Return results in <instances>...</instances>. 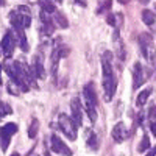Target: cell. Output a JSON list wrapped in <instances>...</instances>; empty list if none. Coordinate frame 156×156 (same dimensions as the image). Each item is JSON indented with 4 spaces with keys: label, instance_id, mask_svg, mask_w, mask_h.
Returning a JSON list of instances; mask_svg holds the SVG:
<instances>
[{
    "label": "cell",
    "instance_id": "obj_12",
    "mask_svg": "<svg viewBox=\"0 0 156 156\" xmlns=\"http://www.w3.org/2000/svg\"><path fill=\"white\" fill-rule=\"evenodd\" d=\"M41 22H42V28H41V33H42V36H50L51 33L55 31V25H53V20H51L50 17H48V14L47 12H44V11H41Z\"/></svg>",
    "mask_w": 156,
    "mask_h": 156
},
{
    "label": "cell",
    "instance_id": "obj_15",
    "mask_svg": "<svg viewBox=\"0 0 156 156\" xmlns=\"http://www.w3.org/2000/svg\"><path fill=\"white\" fill-rule=\"evenodd\" d=\"M150 95H151V87H147V89H144V90H140L139 95L136 97V105H137L139 108L144 106L145 103H147V100H148Z\"/></svg>",
    "mask_w": 156,
    "mask_h": 156
},
{
    "label": "cell",
    "instance_id": "obj_22",
    "mask_svg": "<svg viewBox=\"0 0 156 156\" xmlns=\"http://www.w3.org/2000/svg\"><path fill=\"white\" fill-rule=\"evenodd\" d=\"M148 148H150V137H148L147 133H145L144 137H142V140H140L139 147H137V151H139V153H144V151H147Z\"/></svg>",
    "mask_w": 156,
    "mask_h": 156
},
{
    "label": "cell",
    "instance_id": "obj_25",
    "mask_svg": "<svg viewBox=\"0 0 156 156\" xmlns=\"http://www.w3.org/2000/svg\"><path fill=\"white\" fill-rule=\"evenodd\" d=\"M106 22H108L109 25H112V27H115V14H109V12H108Z\"/></svg>",
    "mask_w": 156,
    "mask_h": 156
},
{
    "label": "cell",
    "instance_id": "obj_31",
    "mask_svg": "<svg viewBox=\"0 0 156 156\" xmlns=\"http://www.w3.org/2000/svg\"><path fill=\"white\" fill-rule=\"evenodd\" d=\"M44 156H51V154H50L48 151H45V153H44Z\"/></svg>",
    "mask_w": 156,
    "mask_h": 156
},
{
    "label": "cell",
    "instance_id": "obj_19",
    "mask_svg": "<svg viewBox=\"0 0 156 156\" xmlns=\"http://www.w3.org/2000/svg\"><path fill=\"white\" fill-rule=\"evenodd\" d=\"M148 122H150V128H151L153 136H156V106H153L148 111Z\"/></svg>",
    "mask_w": 156,
    "mask_h": 156
},
{
    "label": "cell",
    "instance_id": "obj_26",
    "mask_svg": "<svg viewBox=\"0 0 156 156\" xmlns=\"http://www.w3.org/2000/svg\"><path fill=\"white\" fill-rule=\"evenodd\" d=\"M75 3H78L80 6H86L87 5V0H75Z\"/></svg>",
    "mask_w": 156,
    "mask_h": 156
},
{
    "label": "cell",
    "instance_id": "obj_9",
    "mask_svg": "<svg viewBox=\"0 0 156 156\" xmlns=\"http://www.w3.org/2000/svg\"><path fill=\"white\" fill-rule=\"evenodd\" d=\"M70 111H72V119L73 122L80 126L83 123V111H81V103H80V98H73L72 103H70Z\"/></svg>",
    "mask_w": 156,
    "mask_h": 156
},
{
    "label": "cell",
    "instance_id": "obj_32",
    "mask_svg": "<svg viewBox=\"0 0 156 156\" xmlns=\"http://www.w3.org/2000/svg\"><path fill=\"white\" fill-rule=\"evenodd\" d=\"M11 156H20V154H19V153H12Z\"/></svg>",
    "mask_w": 156,
    "mask_h": 156
},
{
    "label": "cell",
    "instance_id": "obj_27",
    "mask_svg": "<svg viewBox=\"0 0 156 156\" xmlns=\"http://www.w3.org/2000/svg\"><path fill=\"white\" fill-rule=\"evenodd\" d=\"M147 156H156V147H154L151 151H148V153H147Z\"/></svg>",
    "mask_w": 156,
    "mask_h": 156
},
{
    "label": "cell",
    "instance_id": "obj_21",
    "mask_svg": "<svg viewBox=\"0 0 156 156\" xmlns=\"http://www.w3.org/2000/svg\"><path fill=\"white\" fill-rule=\"evenodd\" d=\"M98 145H100V142H98V136L92 133V134H90V136L87 137V147H89L90 150L97 151V150H98Z\"/></svg>",
    "mask_w": 156,
    "mask_h": 156
},
{
    "label": "cell",
    "instance_id": "obj_20",
    "mask_svg": "<svg viewBox=\"0 0 156 156\" xmlns=\"http://www.w3.org/2000/svg\"><path fill=\"white\" fill-rule=\"evenodd\" d=\"M37 131H39V120L37 119H33L30 126H28V137L30 139H34L37 136Z\"/></svg>",
    "mask_w": 156,
    "mask_h": 156
},
{
    "label": "cell",
    "instance_id": "obj_24",
    "mask_svg": "<svg viewBox=\"0 0 156 156\" xmlns=\"http://www.w3.org/2000/svg\"><path fill=\"white\" fill-rule=\"evenodd\" d=\"M111 5H112V2L111 0H105V2L101 3V6L97 9V12L100 14V12H103V11H106V9H111Z\"/></svg>",
    "mask_w": 156,
    "mask_h": 156
},
{
    "label": "cell",
    "instance_id": "obj_13",
    "mask_svg": "<svg viewBox=\"0 0 156 156\" xmlns=\"http://www.w3.org/2000/svg\"><path fill=\"white\" fill-rule=\"evenodd\" d=\"M14 37H16V42L19 44V47L22 48V51H28V48H30V45H28V42H27V36H25V33H23V28H14Z\"/></svg>",
    "mask_w": 156,
    "mask_h": 156
},
{
    "label": "cell",
    "instance_id": "obj_14",
    "mask_svg": "<svg viewBox=\"0 0 156 156\" xmlns=\"http://www.w3.org/2000/svg\"><path fill=\"white\" fill-rule=\"evenodd\" d=\"M53 50L58 51L61 58H66V56L69 55V47L64 45V42H62L61 37H56V39H55V42H53Z\"/></svg>",
    "mask_w": 156,
    "mask_h": 156
},
{
    "label": "cell",
    "instance_id": "obj_5",
    "mask_svg": "<svg viewBox=\"0 0 156 156\" xmlns=\"http://www.w3.org/2000/svg\"><path fill=\"white\" fill-rule=\"evenodd\" d=\"M17 133V125L16 123H5L2 128H0V145H2V150H6L9 145L11 136Z\"/></svg>",
    "mask_w": 156,
    "mask_h": 156
},
{
    "label": "cell",
    "instance_id": "obj_7",
    "mask_svg": "<svg viewBox=\"0 0 156 156\" xmlns=\"http://www.w3.org/2000/svg\"><path fill=\"white\" fill-rule=\"evenodd\" d=\"M16 48V37H14V33L12 31H8L3 39H2V51L6 58H9L12 55V51Z\"/></svg>",
    "mask_w": 156,
    "mask_h": 156
},
{
    "label": "cell",
    "instance_id": "obj_6",
    "mask_svg": "<svg viewBox=\"0 0 156 156\" xmlns=\"http://www.w3.org/2000/svg\"><path fill=\"white\" fill-rule=\"evenodd\" d=\"M51 140V150H53L55 153H58V154H61V156H72V151H70V148L64 144V140L58 136V134H51V137H50Z\"/></svg>",
    "mask_w": 156,
    "mask_h": 156
},
{
    "label": "cell",
    "instance_id": "obj_2",
    "mask_svg": "<svg viewBox=\"0 0 156 156\" xmlns=\"http://www.w3.org/2000/svg\"><path fill=\"white\" fill-rule=\"evenodd\" d=\"M83 97H84V109L89 115L90 122L97 120V95L92 84H86L83 89Z\"/></svg>",
    "mask_w": 156,
    "mask_h": 156
},
{
    "label": "cell",
    "instance_id": "obj_23",
    "mask_svg": "<svg viewBox=\"0 0 156 156\" xmlns=\"http://www.w3.org/2000/svg\"><path fill=\"white\" fill-rule=\"evenodd\" d=\"M11 112H12V108L8 105V103L0 101V119H3L5 115H8V114H11Z\"/></svg>",
    "mask_w": 156,
    "mask_h": 156
},
{
    "label": "cell",
    "instance_id": "obj_28",
    "mask_svg": "<svg viewBox=\"0 0 156 156\" xmlns=\"http://www.w3.org/2000/svg\"><path fill=\"white\" fill-rule=\"evenodd\" d=\"M129 2H131V0H119V3H122V5H126Z\"/></svg>",
    "mask_w": 156,
    "mask_h": 156
},
{
    "label": "cell",
    "instance_id": "obj_18",
    "mask_svg": "<svg viewBox=\"0 0 156 156\" xmlns=\"http://www.w3.org/2000/svg\"><path fill=\"white\" fill-rule=\"evenodd\" d=\"M142 22L145 25H153L156 22V14L150 9H144L142 11Z\"/></svg>",
    "mask_w": 156,
    "mask_h": 156
},
{
    "label": "cell",
    "instance_id": "obj_16",
    "mask_svg": "<svg viewBox=\"0 0 156 156\" xmlns=\"http://www.w3.org/2000/svg\"><path fill=\"white\" fill-rule=\"evenodd\" d=\"M39 6H41V11L47 12V14H53L56 11V6L51 0H39Z\"/></svg>",
    "mask_w": 156,
    "mask_h": 156
},
{
    "label": "cell",
    "instance_id": "obj_17",
    "mask_svg": "<svg viewBox=\"0 0 156 156\" xmlns=\"http://www.w3.org/2000/svg\"><path fill=\"white\" fill-rule=\"evenodd\" d=\"M53 14H55V16H53V20H55V23H56V25H59V28H67V27H69V22H67L66 16H64L62 12L55 11Z\"/></svg>",
    "mask_w": 156,
    "mask_h": 156
},
{
    "label": "cell",
    "instance_id": "obj_4",
    "mask_svg": "<svg viewBox=\"0 0 156 156\" xmlns=\"http://www.w3.org/2000/svg\"><path fill=\"white\" fill-rule=\"evenodd\" d=\"M58 122H59L61 131L66 134L70 140H75L76 139V133H78V125L73 122L72 117L70 115H66V114H61Z\"/></svg>",
    "mask_w": 156,
    "mask_h": 156
},
{
    "label": "cell",
    "instance_id": "obj_29",
    "mask_svg": "<svg viewBox=\"0 0 156 156\" xmlns=\"http://www.w3.org/2000/svg\"><path fill=\"white\" fill-rule=\"evenodd\" d=\"M5 5V0H0V6H3Z\"/></svg>",
    "mask_w": 156,
    "mask_h": 156
},
{
    "label": "cell",
    "instance_id": "obj_3",
    "mask_svg": "<svg viewBox=\"0 0 156 156\" xmlns=\"http://www.w3.org/2000/svg\"><path fill=\"white\" fill-rule=\"evenodd\" d=\"M139 45L142 50V55L144 58L151 64V66H156V48L153 44V37L148 33H142L139 36Z\"/></svg>",
    "mask_w": 156,
    "mask_h": 156
},
{
    "label": "cell",
    "instance_id": "obj_33",
    "mask_svg": "<svg viewBox=\"0 0 156 156\" xmlns=\"http://www.w3.org/2000/svg\"><path fill=\"white\" fill-rule=\"evenodd\" d=\"M0 72H2V66H0ZM0 84H2V78H0Z\"/></svg>",
    "mask_w": 156,
    "mask_h": 156
},
{
    "label": "cell",
    "instance_id": "obj_11",
    "mask_svg": "<svg viewBox=\"0 0 156 156\" xmlns=\"http://www.w3.org/2000/svg\"><path fill=\"white\" fill-rule=\"evenodd\" d=\"M128 129L125 126V123L119 122V123H115L114 128H112V139L117 142V144H120V142H123L126 137H128Z\"/></svg>",
    "mask_w": 156,
    "mask_h": 156
},
{
    "label": "cell",
    "instance_id": "obj_30",
    "mask_svg": "<svg viewBox=\"0 0 156 156\" xmlns=\"http://www.w3.org/2000/svg\"><path fill=\"white\" fill-rule=\"evenodd\" d=\"M139 2H140V3H147V2H148V0H139Z\"/></svg>",
    "mask_w": 156,
    "mask_h": 156
},
{
    "label": "cell",
    "instance_id": "obj_10",
    "mask_svg": "<svg viewBox=\"0 0 156 156\" xmlns=\"http://www.w3.org/2000/svg\"><path fill=\"white\" fill-rule=\"evenodd\" d=\"M145 81V75H144V67H142L140 62H136L133 67V87L137 89L144 84Z\"/></svg>",
    "mask_w": 156,
    "mask_h": 156
},
{
    "label": "cell",
    "instance_id": "obj_34",
    "mask_svg": "<svg viewBox=\"0 0 156 156\" xmlns=\"http://www.w3.org/2000/svg\"><path fill=\"white\" fill-rule=\"evenodd\" d=\"M56 2H59V3H61V0H56Z\"/></svg>",
    "mask_w": 156,
    "mask_h": 156
},
{
    "label": "cell",
    "instance_id": "obj_8",
    "mask_svg": "<svg viewBox=\"0 0 156 156\" xmlns=\"http://www.w3.org/2000/svg\"><path fill=\"white\" fill-rule=\"evenodd\" d=\"M30 75L33 78H44L45 75V69H44V62L41 56H34L31 61V66H30Z\"/></svg>",
    "mask_w": 156,
    "mask_h": 156
},
{
    "label": "cell",
    "instance_id": "obj_1",
    "mask_svg": "<svg viewBox=\"0 0 156 156\" xmlns=\"http://www.w3.org/2000/svg\"><path fill=\"white\" fill-rule=\"evenodd\" d=\"M112 55L111 51H105L101 55V69H103V89H105V100H112L117 87V80L112 70Z\"/></svg>",
    "mask_w": 156,
    "mask_h": 156
}]
</instances>
